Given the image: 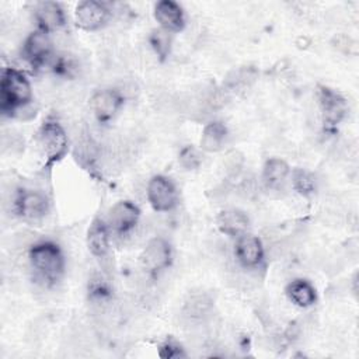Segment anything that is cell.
Listing matches in <instances>:
<instances>
[{
  "label": "cell",
  "mask_w": 359,
  "mask_h": 359,
  "mask_svg": "<svg viewBox=\"0 0 359 359\" xmlns=\"http://www.w3.org/2000/svg\"><path fill=\"white\" fill-rule=\"evenodd\" d=\"M32 100V90L31 84L27 77L13 69H4L1 73V83H0V101L1 109L4 112L13 111L15 108L28 105Z\"/></svg>",
  "instance_id": "6da1fadb"
},
{
  "label": "cell",
  "mask_w": 359,
  "mask_h": 359,
  "mask_svg": "<svg viewBox=\"0 0 359 359\" xmlns=\"http://www.w3.org/2000/svg\"><path fill=\"white\" fill-rule=\"evenodd\" d=\"M29 262L45 280H56L63 272V255L59 247L50 241L36 243L29 250Z\"/></svg>",
  "instance_id": "7a4b0ae2"
},
{
  "label": "cell",
  "mask_w": 359,
  "mask_h": 359,
  "mask_svg": "<svg viewBox=\"0 0 359 359\" xmlns=\"http://www.w3.org/2000/svg\"><path fill=\"white\" fill-rule=\"evenodd\" d=\"M38 144L49 163L60 160L67 151V136L56 121H46L38 132Z\"/></svg>",
  "instance_id": "3957f363"
},
{
  "label": "cell",
  "mask_w": 359,
  "mask_h": 359,
  "mask_svg": "<svg viewBox=\"0 0 359 359\" xmlns=\"http://www.w3.org/2000/svg\"><path fill=\"white\" fill-rule=\"evenodd\" d=\"M171 247L163 237L151 238L140 254V264L149 273H158L171 264Z\"/></svg>",
  "instance_id": "277c9868"
},
{
  "label": "cell",
  "mask_w": 359,
  "mask_h": 359,
  "mask_svg": "<svg viewBox=\"0 0 359 359\" xmlns=\"http://www.w3.org/2000/svg\"><path fill=\"white\" fill-rule=\"evenodd\" d=\"M147 199L154 210L168 212L177 205L175 187L168 178L156 175L149 181Z\"/></svg>",
  "instance_id": "5b68a950"
},
{
  "label": "cell",
  "mask_w": 359,
  "mask_h": 359,
  "mask_svg": "<svg viewBox=\"0 0 359 359\" xmlns=\"http://www.w3.org/2000/svg\"><path fill=\"white\" fill-rule=\"evenodd\" d=\"M14 206L20 217L35 222L45 217L49 209V202L39 191H24L17 196Z\"/></svg>",
  "instance_id": "8992f818"
},
{
  "label": "cell",
  "mask_w": 359,
  "mask_h": 359,
  "mask_svg": "<svg viewBox=\"0 0 359 359\" xmlns=\"http://www.w3.org/2000/svg\"><path fill=\"white\" fill-rule=\"evenodd\" d=\"M109 15L108 7L101 1L86 0L76 7V22L86 31H94L101 28Z\"/></svg>",
  "instance_id": "52a82bcc"
},
{
  "label": "cell",
  "mask_w": 359,
  "mask_h": 359,
  "mask_svg": "<svg viewBox=\"0 0 359 359\" xmlns=\"http://www.w3.org/2000/svg\"><path fill=\"white\" fill-rule=\"evenodd\" d=\"M139 216H140V212L135 203L129 201H121L111 208L108 215V222L116 233L125 234L132 229H135V226L137 224Z\"/></svg>",
  "instance_id": "ba28073f"
},
{
  "label": "cell",
  "mask_w": 359,
  "mask_h": 359,
  "mask_svg": "<svg viewBox=\"0 0 359 359\" xmlns=\"http://www.w3.org/2000/svg\"><path fill=\"white\" fill-rule=\"evenodd\" d=\"M236 257L244 268H257L264 259V247L258 237L243 234L237 237Z\"/></svg>",
  "instance_id": "9c48e42d"
},
{
  "label": "cell",
  "mask_w": 359,
  "mask_h": 359,
  "mask_svg": "<svg viewBox=\"0 0 359 359\" xmlns=\"http://www.w3.org/2000/svg\"><path fill=\"white\" fill-rule=\"evenodd\" d=\"M318 104H320V109L324 121L330 125H335L341 122V119L346 114L345 100L331 88H327V87L320 88Z\"/></svg>",
  "instance_id": "30bf717a"
},
{
  "label": "cell",
  "mask_w": 359,
  "mask_h": 359,
  "mask_svg": "<svg viewBox=\"0 0 359 359\" xmlns=\"http://www.w3.org/2000/svg\"><path fill=\"white\" fill-rule=\"evenodd\" d=\"M91 109L100 122L109 121L122 105V95L116 90H100L90 101Z\"/></svg>",
  "instance_id": "8fae6325"
},
{
  "label": "cell",
  "mask_w": 359,
  "mask_h": 359,
  "mask_svg": "<svg viewBox=\"0 0 359 359\" xmlns=\"http://www.w3.org/2000/svg\"><path fill=\"white\" fill-rule=\"evenodd\" d=\"M154 17L163 29L168 32H177L184 27V13L180 4L171 0L158 1L154 7Z\"/></svg>",
  "instance_id": "7c38bea8"
},
{
  "label": "cell",
  "mask_w": 359,
  "mask_h": 359,
  "mask_svg": "<svg viewBox=\"0 0 359 359\" xmlns=\"http://www.w3.org/2000/svg\"><path fill=\"white\" fill-rule=\"evenodd\" d=\"M24 56L34 65L43 63L50 56V39L48 32L38 29L25 39L24 42Z\"/></svg>",
  "instance_id": "4fadbf2b"
},
{
  "label": "cell",
  "mask_w": 359,
  "mask_h": 359,
  "mask_svg": "<svg viewBox=\"0 0 359 359\" xmlns=\"http://www.w3.org/2000/svg\"><path fill=\"white\" fill-rule=\"evenodd\" d=\"M248 226H250L248 216L243 210L236 208L224 209L217 216L219 230L231 237H240L245 234Z\"/></svg>",
  "instance_id": "5bb4252c"
},
{
  "label": "cell",
  "mask_w": 359,
  "mask_h": 359,
  "mask_svg": "<svg viewBox=\"0 0 359 359\" xmlns=\"http://www.w3.org/2000/svg\"><path fill=\"white\" fill-rule=\"evenodd\" d=\"M35 17L42 31H56L65 25L66 17L63 8L53 1L39 3L35 8Z\"/></svg>",
  "instance_id": "9a60e30c"
},
{
  "label": "cell",
  "mask_w": 359,
  "mask_h": 359,
  "mask_svg": "<svg viewBox=\"0 0 359 359\" xmlns=\"http://www.w3.org/2000/svg\"><path fill=\"white\" fill-rule=\"evenodd\" d=\"M87 245L93 255L102 258L109 250V233L102 219L97 217L91 222L87 231Z\"/></svg>",
  "instance_id": "2e32d148"
},
{
  "label": "cell",
  "mask_w": 359,
  "mask_h": 359,
  "mask_svg": "<svg viewBox=\"0 0 359 359\" xmlns=\"http://www.w3.org/2000/svg\"><path fill=\"white\" fill-rule=\"evenodd\" d=\"M212 299L206 293H192L185 300L182 314L188 321L201 323L210 316L212 311Z\"/></svg>",
  "instance_id": "e0dca14e"
},
{
  "label": "cell",
  "mask_w": 359,
  "mask_h": 359,
  "mask_svg": "<svg viewBox=\"0 0 359 359\" xmlns=\"http://www.w3.org/2000/svg\"><path fill=\"white\" fill-rule=\"evenodd\" d=\"M289 172H290V170H289L287 163L283 161L282 158L273 157V158L266 160V163L264 165L262 181L266 188L278 189L286 182Z\"/></svg>",
  "instance_id": "ac0fdd59"
},
{
  "label": "cell",
  "mask_w": 359,
  "mask_h": 359,
  "mask_svg": "<svg viewBox=\"0 0 359 359\" xmlns=\"http://www.w3.org/2000/svg\"><path fill=\"white\" fill-rule=\"evenodd\" d=\"M226 137H227L226 126L219 121H213L203 128V132L201 136V146L205 151H210V153L219 151L223 147Z\"/></svg>",
  "instance_id": "d6986e66"
},
{
  "label": "cell",
  "mask_w": 359,
  "mask_h": 359,
  "mask_svg": "<svg viewBox=\"0 0 359 359\" xmlns=\"http://www.w3.org/2000/svg\"><path fill=\"white\" fill-rule=\"evenodd\" d=\"M289 299L300 307H309L316 302V289L313 285L304 279H294L286 287Z\"/></svg>",
  "instance_id": "ffe728a7"
},
{
  "label": "cell",
  "mask_w": 359,
  "mask_h": 359,
  "mask_svg": "<svg viewBox=\"0 0 359 359\" xmlns=\"http://www.w3.org/2000/svg\"><path fill=\"white\" fill-rule=\"evenodd\" d=\"M292 185L302 195H310L317 188V181L314 174L307 170L296 168L292 174Z\"/></svg>",
  "instance_id": "44dd1931"
},
{
  "label": "cell",
  "mask_w": 359,
  "mask_h": 359,
  "mask_svg": "<svg viewBox=\"0 0 359 359\" xmlns=\"http://www.w3.org/2000/svg\"><path fill=\"white\" fill-rule=\"evenodd\" d=\"M150 45L154 49V52L164 59L171 49V36L170 32L165 29H154L150 35Z\"/></svg>",
  "instance_id": "7402d4cb"
},
{
  "label": "cell",
  "mask_w": 359,
  "mask_h": 359,
  "mask_svg": "<svg viewBox=\"0 0 359 359\" xmlns=\"http://www.w3.org/2000/svg\"><path fill=\"white\" fill-rule=\"evenodd\" d=\"M180 163L187 168V170H192V168H196L201 163V158H199V154L198 151L191 147V146H187L181 150L180 153Z\"/></svg>",
  "instance_id": "603a6c76"
}]
</instances>
